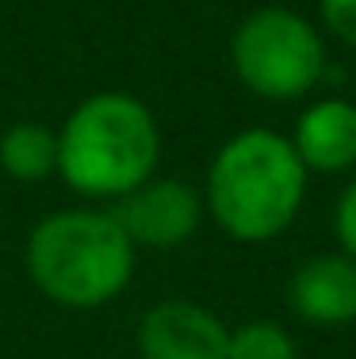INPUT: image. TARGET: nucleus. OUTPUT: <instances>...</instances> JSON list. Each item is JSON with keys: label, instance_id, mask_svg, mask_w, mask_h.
<instances>
[{"label": "nucleus", "instance_id": "obj_9", "mask_svg": "<svg viewBox=\"0 0 356 359\" xmlns=\"http://www.w3.org/2000/svg\"><path fill=\"white\" fill-rule=\"evenodd\" d=\"M0 168L12 180L39 184L58 172V134L42 123H15L0 134Z\"/></svg>", "mask_w": 356, "mask_h": 359}, {"label": "nucleus", "instance_id": "obj_12", "mask_svg": "<svg viewBox=\"0 0 356 359\" xmlns=\"http://www.w3.org/2000/svg\"><path fill=\"white\" fill-rule=\"evenodd\" d=\"M318 8L329 35L356 50V0H318Z\"/></svg>", "mask_w": 356, "mask_h": 359}, {"label": "nucleus", "instance_id": "obj_5", "mask_svg": "<svg viewBox=\"0 0 356 359\" xmlns=\"http://www.w3.org/2000/svg\"><path fill=\"white\" fill-rule=\"evenodd\" d=\"M134 249H176L199 229L203 199L184 180H154L126 191L112 210Z\"/></svg>", "mask_w": 356, "mask_h": 359}, {"label": "nucleus", "instance_id": "obj_7", "mask_svg": "<svg viewBox=\"0 0 356 359\" xmlns=\"http://www.w3.org/2000/svg\"><path fill=\"white\" fill-rule=\"evenodd\" d=\"M287 306L299 321L318 329L356 321V260L345 252H322L299 264L287 283Z\"/></svg>", "mask_w": 356, "mask_h": 359}, {"label": "nucleus", "instance_id": "obj_11", "mask_svg": "<svg viewBox=\"0 0 356 359\" xmlns=\"http://www.w3.org/2000/svg\"><path fill=\"white\" fill-rule=\"evenodd\" d=\"M334 233L341 241V252L356 260V180L345 184V191L337 195V210H334Z\"/></svg>", "mask_w": 356, "mask_h": 359}, {"label": "nucleus", "instance_id": "obj_2", "mask_svg": "<svg viewBox=\"0 0 356 359\" xmlns=\"http://www.w3.org/2000/svg\"><path fill=\"white\" fill-rule=\"evenodd\" d=\"M161 157L157 118L126 92H96L58 134V172L77 195L123 199L146 184Z\"/></svg>", "mask_w": 356, "mask_h": 359}, {"label": "nucleus", "instance_id": "obj_10", "mask_svg": "<svg viewBox=\"0 0 356 359\" xmlns=\"http://www.w3.org/2000/svg\"><path fill=\"white\" fill-rule=\"evenodd\" d=\"M226 359H299L295 340L276 321H245L230 332Z\"/></svg>", "mask_w": 356, "mask_h": 359}, {"label": "nucleus", "instance_id": "obj_1", "mask_svg": "<svg viewBox=\"0 0 356 359\" xmlns=\"http://www.w3.org/2000/svg\"><path fill=\"white\" fill-rule=\"evenodd\" d=\"M307 199V165L291 138L242 130L215 153L207 172V210L234 241H272Z\"/></svg>", "mask_w": 356, "mask_h": 359}, {"label": "nucleus", "instance_id": "obj_3", "mask_svg": "<svg viewBox=\"0 0 356 359\" xmlns=\"http://www.w3.org/2000/svg\"><path fill=\"white\" fill-rule=\"evenodd\" d=\"M27 271L50 302L96 310L131 283L134 245L112 210H62L31 229Z\"/></svg>", "mask_w": 356, "mask_h": 359}, {"label": "nucleus", "instance_id": "obj_8", "mask_svg": "<svg viewBox=\"0 0 356 359\" xmlns=\"http://www.w3.org/2000/svg\"><path fill=\"white\" fill-rule=\"evenodd\" d=\"M295 153L315 172H345L356 165V104L318 100L295 123Z\"/></svg>", "mask_w": 356, "mask_h": 359}, {"label": "nucleus", "instance_id": "obj_6", "mask_svg": "<svg viewBox=\"0 0 356 359\" xmlns=\"http://www.w3.org/2000/svg\"><path fill=\"white\" fill-rule=\"evenodd\" d=\"M230 329L184 298H165L138 321L142 359H226Z\"/></svg>", "mask_w": 356, "mask_h": 359}, {"label": "nucleus", "instance_id": "obj_4", "mask_svg": "<svg viewBox=\"0 0 356 359\" xmlns=\"http://www.w3.org/2000/svg\"><path fill=\"white\" fill-rule=\"evenodd\" d=\"M234 73L261 100H299L318 88L326 73V46L318 31L291 8H257L230 39Z\"/></svg>", "mask_w": 356, "mask_h": 359}]
</instances>
